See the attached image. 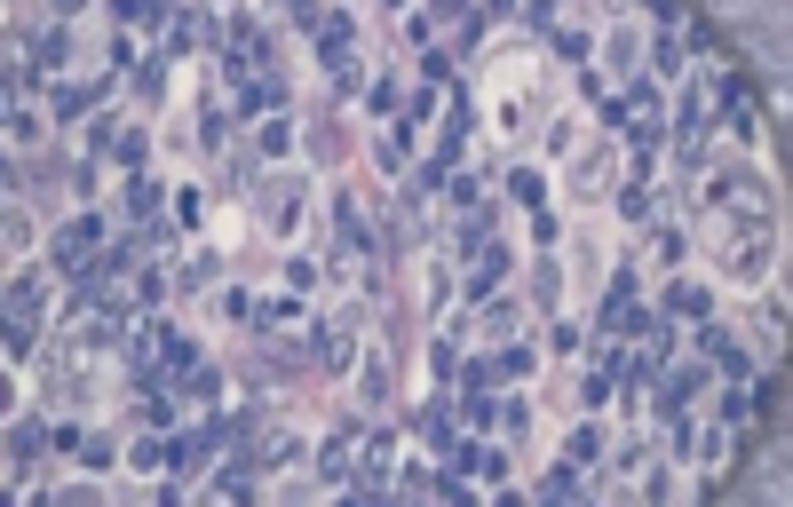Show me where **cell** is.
<instances>
[{
	"label": "cell",
	"instance_id": "13",
	"mask_svg": "<svg viewBox=\"0 0 793 507\" xmlns=\"http://www.w3.org/2000/svg\"><path fill=\"white\" fill-rule=\"evenodd\" d=\"M223 135H230V111H223V103H207V111H199V143L223 151Z\"/></svg>",
	"mask_w": 793,
	"mask_h": 507
},
{
	"label": "cell",
	"instance_id": "11",
	"mask_svg": "<svg viewBox=\"0 0 793 507\" xmlns=\"http://www.w3.org/2000/svg\"><path fill=\"white\" fill-rule=\"evenodd\" d=\"M389 460H397V436H373V444H365V484H381Z\"/></svg>",
	"mask_w": 793,
	"mask_h": 507
},
{
	"label": "cell",
	"instance_id": "8",
	"mask_svg": "<svg viewBox=\"0 0 793 507\" xmlns=\"http://www.w3.org/2000/svg\"><path fill=\"white\" fill-rule=\"evenodd\" d=\"M159 191H167V183L135 175V183H127V214H135V222H151V214H159Z\"/></svg>",
	"mask_w": 793,
	"mask_h": 507
},
{
	"label": "cell",
	"instance_id": "6",
	"mask_svg": "<svg viewBox=\"0 0 793 507\" xmlns=\"http://www.w3.org/2000/svg\"><path fill=\"white\" fill-rule=\"evenodd\" d=\"M667 309H675V317H706V309H714V294L682 278V286H667Z\"/></svg>",
	"mask_w": 793,
	"mask_h": 507
},
{
	"label": "cell",
	"instance_id": "9",
	"mask_svg": "<svg viewBox=\"0 0 793 507\" xmlns=\"http://www.w3.org/2000/svg\"><path fill=\"white\" fill-rule=\"evenodd\" d=\"M96 80H80V88H56V119H80V111H96Z\"/></svg>",
	"mask_w": 793,
	"mask_h": 507
},
{
	"label": "cell",
	"instance_id": "19",
	"mask_svg": "<svg viewBox=\"0 0 793 507\" xmlns=\"http://www.w3.org/2000/svg\"><path fill=\"white\" fill-rule=\"evenodd\" d=\"M500 428H508V436H524V428H532V405H524V397H516V405H500Z\"/></svg>",
	"mask_w": 793,
	"mask_h": 507
},
{
	"label": "cell",
	"instance_id": "14",
	"mask_svg": "<svg viewBox=\"0 0 793 507\" xmlns=\"http://www.w3.org/2000/svg\"><path fill=\"white\" fill-rule=\"evenodd\" d=\"M56 64H64V32H40L32 40V72H56Z\"/></svg>",
	"mask_w": 793,
	"mask_h": 507
},
{
	"label": "cell",
	"instance_id": "18",
	"mask_svg": "<svg viewBox=\"0 0 793 507\" xmlns=\"http://www.w3.org/2000/svg\"><path fill=\"white\" fill-rule=\"evenodd\" d=\"M373 151H381V167H397V159H405V151H413V135H405V127H397V135H381V143H373Z\"/></svg>",
	"mask_w": 793,
	"mask_h": 507
},
{
	"label": "cell",
	"instance_id": "16",
	"mask_svg": "<svg viewBox=\"0 0 793 507\" xmlns=\"http://www.w3.org/2000/svg\"><path fill=\"white\" fill-rule=\"evenodd\" d=\"M326 80H334V88H357V80H365V64H357V48H349V56H334V64H326Z\"/></svg>",
	"mask_w": 793,
	"mask_h": 507
},
{
	"label": "cell",
	"instance_id": "4",
	"mask_svg": "<svg viewBox=\"0 0 793 507\" xmlns=\"http://www.w3.org/2000/svg\"><path fill=\"white\" fill-rule=\"evenodd\" d=\"M453 246H468V254H484V246H492V206H484V199L453 222Z\"/></svg>",
	"mask_w": 793,
	"mask_h": 507
},
{
	"label": "cell",
	"instance_id": "12",
	"mask_svg": "<svg viewBox=\"0 0 793 507\" xmlns=\"http://www.w3.org/2000/svg\"><path fill=\"white\" fill-rule=\"evenodd\" d=\"M571 468H587V460H603V428H571Z\"/></svg>",
	"mask_w": 793,
	"mask_h": 507
},
{
	"label": "cell",
	"instance_id": "5",
	"mask_svg": "<svg viewBox=\"0 0 793 507\" xmlns=\"http://www.w3.org/2000/svg\"><path fill=\"white\" fill-rule=\"evenodd\" d=\"M167 460H175V444H159V436H135V444H127V468H135V476H143V468H167Z\"/></svg>",
	"mask_w": 793,
	"mask_h": 507
},
{
	"label": "cell",
	"instance_id": "10",
	"mask_svg": "<svg viewBox=\"0 0 793 507\" xmlns=\"http://www.w3.org/2000/svg\"><path fill=\"white\" fill-rule=\"evenodd\" d=\"M40 452H48V444H40V420H16V428H8V460H40Z\"/></svg>",
	"mask_w": 793,
	"mask_h": 507
},
{
	"label": "cell",
	"instance_id": "3",
	"mask_svg": "<svg viewBox=\"0 0 793 507\" xmlns=\"http://www.w3.org/2000/svg\"><path fill=\"white\" fill-rule=\"evenodd\" d=\"M175 389H183V397H199V405H215V397H223V373H215L207 357H191V365L175 373Z\"/></svg>",
	"mask_w": 793,
	"mask_h": 507
},
{
	"label": "cell",
	"instance_id": "15",
	"mask_svg": "<svg viewBox=\"0 0 793 507\" xmlns=\"http://www.w3.org/2000/svg\"><path fill=\"white\" fill-rule=\"evenodd\" d=\"M254 143H262V159H278V151H294V127H286V119H270Z\"/></svg>",
	"mask_w": 793,
	"mask_h": 507
},
{
	"label": "cell",
	"instance_id": "1",
	"mask_svg": "<svg viewBox=\"0 0 793 507\" xmlns=\"http://www.w3.org/2000/svg\"><path fill=\"white\" fill-rule=\"evenodd\" d=\"M96 262H104V222H96V214L64 222V230H56V270H64V278H96Z\"/></svg>",
	"mask_w": 793,
	"mask_h": 507
},
{
	"label": "cell",
	"instance_id": "17",
	"mask_svg": "<svg viewBox=\"0 0 793 507\" xmlns=\"http://www.w3.org/2000/svg\"><path fill=\"white\" fill-rule=\"evenodd\" d=\"M619 214H627V222H651V191H643V183H627V191H619Z\"/></svg>",
	"mask_w": 793,
	"mask_h": 507
},
{
	"label": "cell",
	"instance_id": "2",
	"mask_svg": "<svg viewBox=\"0 0 793 507\" xmlns=\"http://www.w3.org/2000/svg\"><path fill=\"white\" fill-rule=\"evenodd\" d=\"M500 278H508V246H484V254H476V270L460 278V302H484Z\"/></svg>",
	"mask_w": 793,
	"mask_h": 507
},
{
	"label": "cell",
	"instance_id": "7",
	"mask_svg": "<svg viewBox=\"0 0 793 507\" xmlns=\"http://www.w3.org/2000/svg\"><path fill=\"white\" fill-rule=\"evenodd\" d=\"M508 199L540 214V199H548V183H540V167H516V175H508Z\"/></svg>",
	"mask_w": 793,
	"mask_h": 507
}]
</instances>
